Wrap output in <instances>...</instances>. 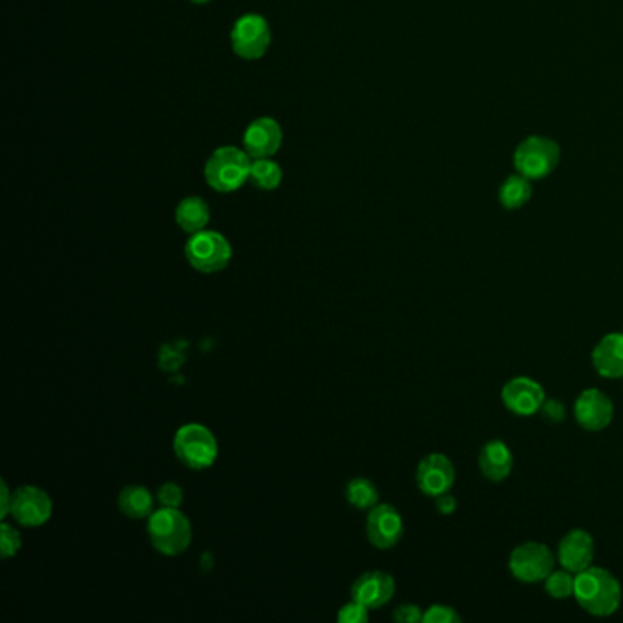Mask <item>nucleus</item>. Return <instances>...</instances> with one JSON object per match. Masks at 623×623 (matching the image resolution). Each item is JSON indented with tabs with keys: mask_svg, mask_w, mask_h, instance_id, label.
<instances>
[{
	"mask_svg": "<svg viewBox=\"0 0 623 623\" xmlns=\"http://www.w3.org/2000/svg\"><path fill=\"white\" fill-rule=\"evenodd\" d=\"M395 578L384 571L364 572L357 580L353 581L349 594L351 600L362 603L370 611L381 609L386 603L391 602L395 596Z\"/></svg>",
	"mask_w": 623,
	"mask_h": 623,
	"instance_id": "dca6fc26",
	"label": "nucleus"
},
{
	"mask_svg": "<svg viewBox=\"0 0 623 623\" xmlns=\"http://www.w3.org/2000/svg\"><path fill=\"white\" fill-rule=\"evenodd\" d=\"M574 581H576V574H572L571 571L561 567L560 571L554 569L550 572L547 580L543 581V587H545L550 598L567 600V598L574 596Z\"/></svg>",
	"mask_w": 623,
	"mask_h": 623,
	"instance_id": "b1692460",
	"label": "nucleus"
},
{
	"mask_svg": "<svg viewBox=\"0 0 623 623\" xmlns=\"http://www.w3.org/2000/svg\"><path fill=\"white\" fill-rule=\"evenodd\" d=\"M185 258L192 269L203 275H214L231 264L233 247L222 233L205 229L191 234V238L185 243Z\"/></svg>",
	"mask_w": 623,
	"mask_h": 623,
	"instance_id": "39448f33",
	"label": "nucleus"
},
{
	"mask_svg": "<svg viewBox=\"0 0 623 623\" xmlns=\"http://www.w3.org/2000/svg\"><path fill=\"white\" fill-rule=\"evenodd\" d=\"M530 198H532L530 180L525 178L523 174H519V172L503 181V185L499 189V203L507 211H516V209L525 207Z\"/></svg>",
	"mask_w": 623,
	"mask_h": 623,
	"instance_id": "412c9836",
	"label": "nucleus"
},
{
	"mask_svg": "<svg viewBox=\"0 0 623 623\" xmlns=\"http://www.w3.org/2000/svg\"><path fill=\"white\" fill-rule=\"evenodd\" d=\"M415 481L424 496L433 499L444 492H450L455 485V466L452 459L439 452L426 455L417 466Z\"/></svg>",
	"mask_w": 623,
	"mask_h": 623,
	"instance_id": "ddd939ff",
	"label": "nucleus"
},
{
	"mask_svg": "<svg viewBox=\"0 0 623 623\" xmlns=\"http://www.w3.org/2000/svg\"><path fill=\"white\" fill-rule=\"evenodd\" d=\"M423 614L424 611L419 605H415V603H402V605H399V607L395 609L393 620L399 623H419L423 622Z\"/></svg>",
	"mask_w": 623,
	"mask_h": 623,
	"instance_id": "c85d7f7f",
	"label": "nucleus"
},
{
	"mask_svg": "<svg viewBox=\"0 0 623 623\" xmlns=\"http://www.w3.org/2000/svg\"><path fill=\"white\" fill-rule=\"evenodd\" d=\"M558 558L549 545L539 541L521 543L508 556V571L521 583L534 585L547 580L550 572L556 569Z\"/></svg>",
	"mask_w": 623,
	"mask_h": 623,
	"instance_id": "423d86ee",
	"label": "nucleus"
},
{
	"mask_svg": "<svg viewBox=\"0 0 623 623\" xmlns=\"http://www.w3.org/2000/svg\"><path fill=\"white\" fill-rule=\"evenodd\" d=\"M368 611L370 609L364 607L362 603L351 600L346 605H342V609L338 611L337 620L340 623H366L370 618Z\"/></svg>",
	"mask_w": 623,
	"mask_h": 623,
	"instance_id": "bb28decb",
	"label": "nucleus"
},
{
	"mask_svg": "<svg viewBox=\"0 0 623 623\" xmlns=\"http://www.w3.org/2000/svg\"><path fill=\"white\" fill-rule=\"evenodd\" d=\"M547 401L545 388L527 375L514 377L501 388V402L508 412L519 417H532L541 410L543 402Z\"/></svg>",
	"mask_w": 623,
	"mask_h": 623,
	"instance_id": "9d476101",
	"label": "nucleus"
},
{
	"mask_svg": "<svg viewBox=\"0 0 623 623\" xmlns=\"http://www.w3.org/2000/svg\"><path fill=\"white\" fill-rule=\"evenodd\" d=\"M346 501L357 510H368L379 505V490L368 477H353L346 485Z\"/></svg>",
	"mask_w": 623,
	"mask_h": 623,
	"instance_id": "5701e85b",
	"label": "nucleus"
},
{
	"mask_svg": "<svg viewBox=\"0 0 623 623\" xmlns=\"http://www.w3.org/2000/svg\"><path fill=\"white\" fill-rule=\"evenodd\" d=\"M560 163V147L543 136H530L514 152V167L528 180H543Z\"/></svg>",
	"mask_w": 623,
	"mask_h": 623,
	"instance_id": "0eeeda50",
	"label": "nucleus"
},
{
	"mask_svg": "<svg viewBox=\"0 0 623 623\" xmlns=\"http://www.w3.org/2000/svg\"><path fill=\"white\" fill-rule=\"evenodd\" d=\"M585 613L607 618L618 613L623 600V589L613 572L594 567L578 572L572 596Z\"/></svg>",
	"mask_w": 623,
	"mask_h": 623,
	"instance_id": "f257e3e1",
	"label": "nucleus"
},
{
	"mask_svg": "<svg viewBox=\"0 0 623 623\" xmlns=\"http://www.w3.org/2000/svg\"><path fill=\"white\" fill-rule=\"evenodd\" d=\"M366 536L375 549L390 550L404 536V519L390 503L371 508L366 521Z\"/></svg>",
	"mask_w": 623,
	"mask_h": 623,
	"instance_id": "9b49d317",
	"label": "nucleus"
},
{
	"mask_svg": "<svg viewBox=\"0 0 623 623\" xmlns=\"http://www.w3.org/2000/svg\"><path fill=\"white\" fill-rule=\"evenodd\" d=\"M591 360L592 368L603 379H623V333L614 331L600 338L592 349Z\"/></svg>",
	"mask_w": 623,
	"mask_h": 623,
	"instance_id": "f3484780",
	"label": "nucleus"
},
{
	"mask_svg": "<svg viewBox=\"0 0 623 623\" xmlns=\"http://www.w3.org/2000/svg\"><path fill=\"white\" fill-rule=\"evenodd\" d=\"M539 413L543 415L545 421L558 424L565 419V406L558 399H547V401L543 402Z\"/></svg>",
	"mask_w": 623,
	"mask_h": 623,
	"instance_id": "c756f323",
	"label": "nucleus"
},
{
	"mask_svg": "<svg viewBox=\"0 0 623 623\" xmlns=\"http://www.w3.org/2000/svg\"><path fill=\"white\" fill-rule=\"evenodd\" d=\"M477 463L485 479L492 483H503L514 470V454L505 441L492 439L481 446Z\"/></svg>",
	"mask_w": 623,
	"mask_h": 623,
	"instance_id": "a211bd4d",
	"label": "nucleus"
},
{
	"mask_svg": "<svg viewBox=\"0 0 623 623\" xmlns=\"http://www.w3.org/2000/svg\"><path fill=\"white\" fill-rule=\"evenodd\" d=\"M22 547L21 534L15 527H11L8 523L0 525V556L4 560L13 558L19 554Z\"/></svg>",
	"mask_w": 623,
	"mask_h": 623,
	"instance_id": "393cba45",
	"label": "nucleus"
},
{
	"mask_svg": "<svg viewBox=\"0 0 623 623\" xmlns=\"http://www.w3.org/2000/svg\"><path fill=\"white\" fill-rule=\"evenodd\" d=\"M284 180L282 167L271 158L253 159L249 181L260 191H276Z\"/></svg>",
	"mask_w": 623,
	"mask_h": 623,
	"instance_id": "4be33fe9",
	"label": "nucleus"
},
{
	"mask_svg": "<svg viewBox=\"0 0 623 623\" xmlns=\"http://www.w3.org/2000/svg\"><path fill=\"white\" fill-rule=\"evenodd\" d=\"M284 132L273 117L254 119L243 132V150L253 159L273 158L282 148Z\"/></svg>",
	"mask_w": 623,
	"mask_h": 623,
	"instance_id": "4468645a",
	"label": "nucleus"
},
{
	"mask_svg": "<svg viewBox=\"0 0 623 623\" xmlns=\"http://www.w3.org/2000/svg\"><path fill=\"white\" fill-rule=\"evenodd\" d=\"M147 530L152 547L163 556H180L191 547V521L180 508L154 510L148 518Z\"/></svg>",
	"mask_w": 623,
	"mask_h": 623,
	"instance_id": "7ed1b4c3",
	"label": "nucleus"
},
{
	"mask_svg": "<svg viewBox=\"0 0 623 623\" xmlns=\"http://www.w3.org/2000/svg\"><path fill=\"white\" fill-rule=\"evenodd\" d=\"M574 419L587 432H602L614 419V404L607 393L598 388L581 391L574 402Z\"/></svg>",
	"mask_w": 623,
	"mask_h": 623,
	"instance_id": "f8f14e48",
	"label": "nucleus"
},
{
	"mask_svg": "<svg viewBox=\"0 0 623 623\" xmlns=\"http://www.w3.org/2000/svg\"><path fill=\"white\" fill-rule=\"evenodd\" d=\"M52 512V499L43 488L26 485L13 492L10 514L22 527H43L52 518Z\"/></svg>",
	"mask_w": 623,
	"mask_h": 623,
	"instance_id": "1a4fd4ad",
	"label": "nucleus"
},
{
	"mask_svg": "<svg viewBox=\"0 0 623 623\" xmlns=\"http://www.w3.org/2000/svg\"><path fill=\"white\" fill-rule=\"evenodd\" d=\"M117 507L130 519H147L154 512V497L141 485H128L119 492Z\"/></svg>",
	"mask_w": 623,
	"mask_h": 623,
	"instance_id": "aec40b11",
	"label": "nucleus"
},
{
	"mask_svg": "<svg viewBox=\"0 0 623 623\" xmlns=\"http://www.w3.org/2000/svg\"><path fill=\"white\" fill-rule=\"evenodd\" d=\"M273 41L271 26L260 13H245L231 30L233 52L243 61L262 59Z\"/></svg>",
	"mask_w": 623,
	"mask_h": 623,
	"instance_id": "6e6552de",
	"label": "nucleus"
},
{
	"mask_svg": "<svg viewBox=\"0 0 623 623\" xmlns=\"http://www.w3.org/2000/svg\"><path fill=\"white\" fill-rule=\"evenodd\" d=\"M251 165L253 158L243 148L225 145L216 148L209 156L203 176L212 191L229 194L238 191L245 185V181H249Z\"/></svg>",
	"mask_w": 623,
	"mask_h": 623,
	"instance_id": "f03ea898",
	"label": "nucleus"
},
{
	"mask_svg": "<svg viewBox=\"0 0 623 623\" xmlns=\"http://www.w3.org/2000/svg\"><path fill=\"white\" fill-rule=\"evenodd\" d=\"M11 499H13V492H10L8 483L2 481V488H0V518H6L10 514Z\"/></svg>",
	"mask_w": 623,
	"mask_h": 623,
	"instance_id": "2f4dec72",
	"label": "nucleus"
},
{
	"mask_svg": "<svg viewBox=\"0 0 623 623\" xmlns=\"http://www.w3.org/2000/svg\"><path fill=\"white\" fill-rule=\"evenodd\" d=\"M156 499L161 507L180 508L183 503V488L176 483H165L159 486Z\"/></svg>",
	"mask_w": 623,
	"mask_h": 623,
	"instance_id": "cd10ccee",
	"label": "nucleus"
},
{
	"mask_svg": "<svg viewBox=\"0 0 623 623\" xmlns=\"http://www.w3.org/2000/svg\"><path fill=\"white\" fill-rule=\"evenodd\" d=\"M174 218L183 233L196 234L207 229L211 222V209L200 196H189L178 203Z\"/></svg>",
	"mask_w": 623,
	"mask_h": 623,
	"instance_id": "6ab92c4d",
	"label": "nucleus"
},
{
	"mask_svg": "<svg viewBox=\"0 0 623 623\" xmlns=\"http://www.w3.org/2000/svg\"><path fill=\"white\" fill-rule=\"evenodd\" d=\"M594 550H596V543L591 532L583 528H572L560 539L556 558L563 569L571 571L572 574H578L591 567L594 561Z\"/></svg>",
	"mask_w": 623,
	"mask_h": 623,
	"instance_id": "2eb2a0df",
	"label": "nucleus"
},
{
	"mask_svg": "<svg viewBox=\"0 0 623 623\" xmlns=\"http://www.w3.org/2000/svg\"><path fill=\"white\" fill-rule=\"evenodd\" d=\"M174 454L180 463L191 470H207L218 459V441L214 433L203 424L191 423L181 426L174 435Z\"/></svg>",
	"mask_w": 623,
	"mask_h": 623,
	"instance_id": "20e7f679",
	"label": "nucleus"
},
{
	"mask_svg": "<svg viewBox=\"0 0 623 623\" xmlns=\"http://www.w3.org/2000/svg\"><path fill=\"white\" fill-rule=\"evenodd\" d=\"M463 618L452 605L433 603L423 614V623H461Z\"/></svg>",
	"mask_w": 623,
	"mask_h": 623,
	"instance_id": "a878e982",
	"label": "nucleus"
},
{
	"mask_svg": "<svg viewBox=\"0 0 623 623\" xmlns=\"http://www.w3.org/2000/svg\"><path fill=\"white\" fill-rule=\"evenodd\" d=\"M435 508H437L439 514L450 516V514H454L455 510H457V499H455L454 494L444 492L441 496L435 497Z\"/></svg>",
	"mask_w": 623,
	"mask_h": 623,
	"instance_id": "7c9ffc66",
	"label": "nucleus"
},
{
	"mask_svg": "<svg viewBox=\"0 0 623 623\" xmlns=\"http://www.w3.org/2000/svg\"><path fill=\"white\" fill-rule=\"evenodd\" d=\"M192 4H196V6H205V4H209L211 0H191Z\"/></svg>",
	"mask_w": 623,
	"mask_h": 623,
	"instance_id": "473e14b6",
	"label": "nucleus"
}]
</instances>
